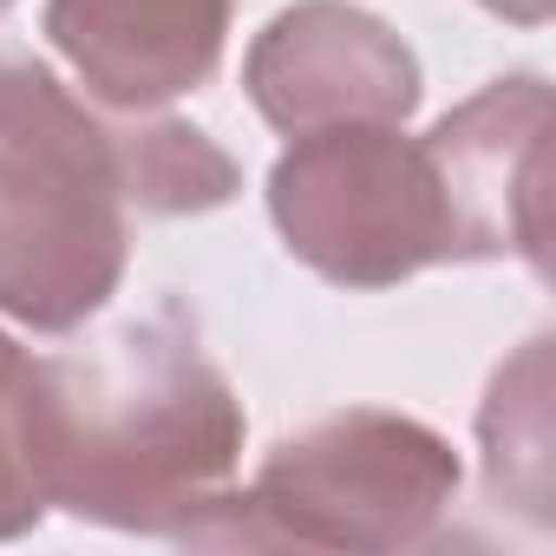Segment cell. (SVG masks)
Returning a JSON list of instances; mask_svg holds the SVG:
<instances>
[{"label": "cell", "instance_id": "obj_3", "mask_svg": "<svg viewBox=\"0 0 556 556\" xmlns=\"http://www.w3.org/2000/svg\"><path fill=\"white\" fill-rule=\"evenodd\" d=\"M452 504H458L452 439L387 406H348L275 445L255 484L229 497L210 543L400 556L426 549L445 530Z\"/></svg>", "mask_w": 556, "mask_h": 556}, {"label": "cell", "instance_id": "obj_5", "mask_svg": "<svg viewBox=\"0 0 556 556\" xmlns=\"http://www.w3.org/2000/svg\"><path fill=\"white\" fill-rule=\"evenodd\" d=\"M242 92L282 138L328 125H406L419 112V60L367 8L295 0L249 40Z\"/></svg>", "mask_w": 556, "mask_h": 556}, {"label": "cell", "instance_id": "obj_9", "mask_svg": "<svg viewBox=\"0 0 556 556\" xmlns=\"http://www.w3.org/2000/svg\"><path fill=\"white\" fill-rule=\"evenodd\" d=\"M484 491L491 504H523L536 523L549 517V334H536L510 367L491 374L478 406Z\"/></svg>", "mask_w": 556, "mask_h": 556}, {"label": "cell", "instance_id": "obj_7", "mask_svg": "<svg viewBox=\"0 0 556 556\" xmlns=\"http://www.w3.org/2000/svg\"><path fill=\"white\" fill-rule=\"evenodd\" d=\"M236 0H47V40L105 112H164L210 86Z\"/></svg>", "mask_w": 556, "mask_h": 556}, {"label": "cell", "instance_id": "obj_11", "mask_svg": "<svg viewBox=\"0 0 556 556\" xmlns=\"http://www.w3.org/2000/svg\"><path fill=\"white\" fill-rule=\"evenodd\" d=\"M8 8H14V0H0V14H8Z\"/></svg>", "mask_w": 556, "mask_h": 556}, {"label": "cell", "instance_id": "obj_6", "mask_svg": "<svg viewBox=\"0 0 556 556\" xmlns=\"http://www.w3.org/2000/svg\"><path fill=\"white\" fill-rule=\"evenodd\" d=\"M543 138H549V86L536 73L491 79L478 99L445 112L426 144L452 190V216L465 236V262L517 255L549 275L543 255Z\"/></svg>", "mask_w": 556, "mask_h": 556}, {"label": "cell", "instance_id": "obj_8", "mask_svg": "<svg viewBox=\"0 0 556 556\" xmlns=\"http://www.w3.org/2000/svg\"><path fill=\"white\" fill-rule=\"evenodd\" d=\"M53 445H60V374L0 334V543L27 536L53 510Z\"/></svg>", "mask_w": 556, "mask_h": 556}, {"label": "cell", "instance_id": "obj_1", "mask_svg": "<svg viewBox=\"0 0 556 556\" xmlns=\"http://www.w3.org/2000/svg\"><path fill=\"white\" fill-rule=\"evenodd\" d=\"M242 190L236 157L157 112L86 105L40 60H0V315L86 328L125 282L131 210L203 216Z\"/></svg>", "mask_w": 556, "mask_h": 556}, {"label": "cell", "instance_id": "obj_4", "mask_svg": "<svg viewBox=\"0 0 556 556\" xmlns=\"http://www.w3.org/2000/svg\"><path fill=\"white\" fill-rule=\"evenodd\" d=\"M268 216L334 289H400L419 268L465 262L439 157L400 125L302 131L268 170Z\"/></svg>", "mask_w": 556, "mask_h": 556}, {"label": "cell", "instance_id": "obj_2", "mask_svg": "<svg viewBox=\"0 0 556 556\" xmlns=\"http://www.w3.org/2000/svg\"><path fill=\"white\" fill-rule=\"evenodd\" d=\"M60 374L53 504L138 536L210 543L242 458V400L197 348V321L157 302Z\"/></svg>", "mask_w": 556, "mask_h": 556}, {"label": "cell", "instance_id": "obj_10", "mask_svg": "<svg viewBox=\"0 0 556 556\" xmlns=\"http://www.w3.org/2000/svg\"><path fill=\"white\" fill-rule=\"evenodd\" d=\"M478 8H491L497 21H517V27H543L556 0H478Z\"/></svg>", "mask_w": 556, "mask_h": 556}]
</instances>
